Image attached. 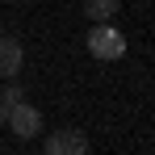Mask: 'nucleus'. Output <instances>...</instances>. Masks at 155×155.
Instances as JSON below:
<instances>
[{"mask_svg":"<svg viewBox=\"0 0 155 155\" xmlns=\"http://www.w3.org/2000/svg\"><path fill=\"white\" fill-rule=\"evenodd\" d=\"M88 51L97 54L101 63H113V59L126 54V38H122V29H113L109 21H92V29H88Z\"/></svg>","mask_w":155,"mask_h":155,"instance_id":"1","label":"nucleus"},{"mask_svg":"<svg viewBox=\"0 0 155 155\" xmlns=\"http://www.w3.org/2000/svg\"><path fill=\"white\" fill-rule=\"evenodd\" d=\"M4 126L13 130V134H17L21 143H29V138H38V134H42V113H38L34 105L17 101L13 109H8V122H4Z\"/></svg>","mask_w":155,"mask_h":155,"instance_id":"2","label":"nucleus"},{"mask_svg":"<svg viewBox=\"0 0 155 155\" xmlns=\"http://www.w3.org/2000/svg\"><path fill=\"white\" fill-rule=\"evenodd\" d=\"M42 147H46V155H84L88 151V138L80 130H54Z\"/></svg>","mask_w":155,"mask_h":155,"instance_id":"3","label":"nucleus"},{"mask_svg":"<svg viewBox=\"0 0 155 155\" xmlns=\"http://www.w3.org/2000/svg\"><path fill=\"white\" fill-rule=\"evenodd\" d=\"M21 63H25V51H21V38H13V34H0V76L13 80L21 71Z\"/></svg>","mask_w":155,"mask_h":155,"instance_id":"4","label":"nucleus"},{"mask_svg":"<svg viewBox=\"0 0 155 155\" xmlns=\"http://www.w3.org/2000/svg\"><path fill=\"white\" fill-rule=\"evenodd\" d=\"M117 8H122V0H84L88 21H113V17H117Z\"/></svg>","mask_w":155,"mask_h":155,"instance_id":"5","label":"nucleus"},{"mask_svg":"<svg viewBox=\"0 0 155 155\" xmlns=\"http://www.w3.org/2000/svg\"><path fill=\"white\" fill-rule=\"evenodd\" d=\"M0 101H4V105H17V101H21V88H17V84L0 88Z\"/></svg>","mask_w":155,"mask_h":155,"instance_id":"6","label":"nucleus"},{"mask_svg":"<svg viewBox=\"0 0 155 155\" xmlns=\"http://www.w3.org/2000/svg\"><path fill=\"white\" fill-rule=\"evenodd\" d=\"M8 109H13V105H4V101H0V126L8 122Z\"/></svg>","mask_w":155,"mask_h":155,"instance_id":"7","label":"nucleus"},{"mask_svg":"<svg viewBox=\"0 0 155 155\" xmlns=\"http://www.w3.org/2000/svg\"><path fill=\"white\" fill-rule=\"evenodd\" d=\"M8 4H17V0H8Z\"/></svg>","mask_w":155,"mask_h":155,"instance_id":"8","label":"nucleus"},{"mask_svg":"<svg viewBox=\"0 0 155 155\" xmlns=\"http://www.w3.org/2000/svg\"><path fill=\"white\" fill-rule=\"evenodd\" d=\"M0 34H4V29H0Z\"/></svg>","mask_w":155,"mask_h":155,"instance_id":"9","label":"nucleus"}]
</instances>
